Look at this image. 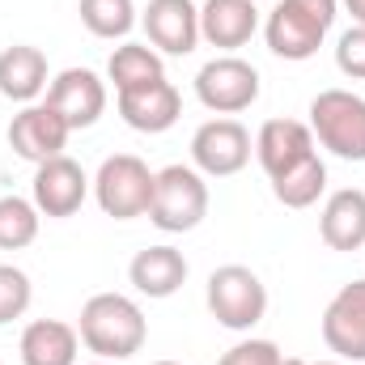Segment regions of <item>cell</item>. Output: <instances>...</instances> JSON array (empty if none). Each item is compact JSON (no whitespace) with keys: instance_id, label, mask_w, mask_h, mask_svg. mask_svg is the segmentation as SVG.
<instances>
[{"instance_id":"3957f363","label":"cell","mask_w":365,"mask_h":365,"mask_svg":"<svg viewBox=\"0 0 365 365\" xmlns=\"http://www.w3.org/2000/svg\"><path fill=\"white\" fill-rule=\"evenodd\" d=\"M310 132L327 153L365 162V98L353 90H319L310 102Z\"/></svg>"},{"instance_id":"4dcf8cb0","label":"cell","mask_w":365,"mask_h":365,"mask_svg":"<svg viewBox=\"0 0 365 365\" xmlns=\"http://www.w3.org/2000/svg\"><path fill=\"white\" fill-rule=\"evenodd\" d=\"M149 365H179V361H149Z\"/></svg>"},{"instance_id":"4316f807","label":"cell","mask_w":365,"mask_h":365,"mask_svg":"<svg viewBox=\"0 0 365 365\" xmlns=\"http://www.w3.org/2000/svg\"><path fill=\"white\" fill-rule=\"evenodd\" d=\"M284 357L272 340H238L230 353H221L217 365H276Z\"/></svg>"},{"instance_id":"ac0fdd59","label":"cell","mask_w":365,"mask_h":365,"mask_svg":"<svg viewBox=\"0 0 365 365\" xmlns=\"http://www.w3.org/2000/svg\"><path fill=\"white\" fill-rule=\"evenodd\" d=\"M319 234L331 251H361L365 247V191L340 187L327 195L319 212Z\"/></svg>"},{"instance_id":"7a4b0ae2","label":"cell","mask_w":365,"mask_h":365,"mask_svg":"<svg viewBox=\"0 0 365 365\" xmlns=\"http://www.w3.org/2000/svg\"><path fill=\"white\" fill-rule=\"evenodd\" d=\"M336 17H340V0H280L264 21L268 51L293 64L319 56Z\"/></svg>"},{"instance_id":"277c9868","label":"cell","mask_w":365,"mask_h":365,"mask_svg":"<svg viewBox=\"0 0 365 365\" xmlns=\"http://www.w3.org/2000/svg\"><path fill=\"white\" fill-rule=\"evenodd\" d=\"M153 182H158V170H149L136 153H115L93 175V200L106 217L136 221V217H149Z\"/></svg>"},{"instance_id":"52a82bcc","label":"cell","mask_w":365,"mask_h":365,"mask_svg":"<svg viewBox=\"0 0 365 365\" xmlns=\"http://www.w3.org/2000/svg\"><path fill=\"white\" fill-rule=\"evenodd\" d=\"M251 162V132L221 115V119H208L195 128L191 136V166L204 175V179H230L238 170H247Z\"/></svg>"},{"instance_id":"7402d4cb","label":"cell","mask_w":365,"mask_h":365,"mask_svg":"<svg viewBox=\"0 0 365 365\" xmlns=\"http://www.w3.org/2000/svg\"><path fill=\"white\" fill-rule=\"evenodd\" d=\"M323 191H327V166H323L319 153L302 158L297 166H289L284 175L272 179V195L284 208H310V204H319Z\"/></svg>"},{"instance_id":"9a60e30c","label":"cell","mask_w":365,"mask_h":365,"mask_svg":"<svg viewBox=\"0 0 365 365\" xmlns=\"http://www.w3.org/2000/svg\"><path fill=\"white\" fill-rule=\"evenodd\" d=\"M119 115L132 132H145V136H158V132H170L182 115V98L179 90L162 77V81H149L140 90H123L119 93Z\"/></svg>"},{"instance_id":"484cf974","label":"cell","mask_w":365,"mask_h":365,"mask_svg":"<svg viewBox=\"0 0 365 365\" xmlns=\"http://www.w3.org/2000/svg\"><path fill=\"white\" fill-rule=\"evenodd\" d=\"M336 68L353 81H365V26H349L336 43Z\"/></svg>"},{"instance_id":"8992f818","label":"cell","mask_w":365,"mask_h":365,"mask_svg":"<svg viewBox=\"0 0 365 365\" xmlns=\"http://www.w3.org/2000/svg\"><path fill=\"white\" fill-rule=\"evenodd\" d=\"M208 314L225 331H251L268 314V284L242 264H225L208 276Z\"/></svg>"},{"instance_id":"f1b7e54d","label":"cell","mask_w":365,"mask_h":365,"mask_svg":"<svg viewBox=\"0 0 365 365\" xmlns=\"http://www.w3.org/2000/svg\"><path fill=\"white\" fill-rule=\"evenodd\" d=\"M276 365H310V361H302V357H280Z\"/></svg>"},{"instance_id":"e0dca14e","label":"cell","mask_w":365,"mask_h":365,"mask_svg":"<svg viewBox=\"0 0 365 365\" xmlns=\"http://www.w3.org/2000/svg\"><path fill=\"white\" fill-rule=\"evenodd\" d=\"M128 280L136 284L140 297H158V302H162V297H175L182 289V280H187V259H182L179 247H170V242L145 247V251L132 255Z\"/></svg>"},{"instance_id":"cb8c5ba5","label":"cell","mask_w":365,"mask_h":365,"mask_svg":"<svg viewBox=\"0 0 365 365\" xmlns=\"http://www.w3.org/2000/svg\"><path fill=\"white\" fill-rule=\"evenodd\" d=\"M43 212L26 195H0V251H26L38 238Z\"/></svg>"},{"instance_id":"83f0119b","label":"cell","mask_w":365,"mask_h":365,"mask_svg":"<svg viewBox=\"0 0 365 365\" xmlns=\"http://www.w3.org/2000/svg\"><path fill=\"white\" fill-rule=\"evenodd\" d=\"M344 9H349V17H353V26H365V0H340Z\"/></svg>"},{"instance_id":"30bf717a","label":"cell","mask_w":365,"mask_h":365,"mask_svg":"<svg viewBox=\"0 0 365 365\" xmlns=\"http://www.w3.org/2000/svg\"><path fill=\"white\" fill-rule=\"evenodd\" d=\"M68 136H73V128H68L47 102L21 106V110L13 115V123H9V145H13V153L26 158V162H34V166L60 158L64 145H68Z\"/></svg>"},{"instance_id":"d6986e66","label":"cell","mask_w":365,"mask_h":365,"mask_svg":"<svg viewBox=\"0 0 365 365\" xmlns=\"http://www.w3.org/2000/svg\"><path fill=\"white\" fill-rule=\"evenodd\" d=\"M21 365H77L81 357V336L64 319H34L21 331Z\"/></svg>"},{"instance_id":"44dd1931","label":"cell","mask_w":365,"mask_h":365,"mask_svg":"<svg viewBox=\"0 0 365 365\" xmlns=\"http://www.w3.org/2000/svg\"><path fill=\"white\" fill-rule=\"evenodd\" d=\"M162 77H166L162 51H153L149 43H123V47H115L110 60H106V81L115 86V93L140 90V86L162 81Z\"/></svg>"},{"instance_id":"f546056e","label":"cell","mask_w":365,"mask_h":365,"mask_svg":"<svg viewBox=\"0 0 365 365\" xmlns=\"http://www.w3.org/2000/svg\"><path fill=\"white\" fill-rule=\"evenodd\" d=\"M310 365H344V361H310Z\"/></svg>"},{"instance_id":"9c48e42d","label":"cell","mask_w":365,"mask_h":365,"mask_svg":"<svg viewBox=\"0 0 365 365\" xmlns=\"http://www.w3.org/2000/svg\"><path fill=\"white\" fill-rule=\"evenodd\" d=\"M90 175L81 170V162H73L68 153H60V158H51V162H43V166H34V208L43 212V217H51V221H64V217H73L81 204H86V195H90Z\"/></svg>"},{"instance_id":"5b68a950","label":"cell","mask_w":365,"mask_h":365,"mask_svg":"<svg viewBox=\"0 0 365 365\" xmlns=\"http://www.w3.org/2000/svg\"><path fill=\"white\" fill-rule=\"evenodd\" d=\"M208 217V182L195 166H166L158 170L153 182V204H149V221L162 234H187Z\"/></svg>"},{"instance_id":"ffe728a7","label":"cell","mask_w":365,"mask_h":365,"mask_svg":"<svg viewBox=\"0 0 365 365\" xmlns=\"http://www.w3.org/2000/svg\"><path fill=\"white\" fill-rule=\"evenodd\" d=\"M47 56L30 43H13L9 51H0V93L9 102L30 106L38 93L47 90Z\"/></svg>"},{"instance_id":"ba28073f","label":"cell","mask_w":365,"mask_h":365,"mask_svg":"<svg viewBox=\"0 0 365 365\" xmlns=\"http://www.w3.org/2000/svg\"><path fill=\"white\" fill-rule=\"evenodd\" d=\"M195 98L217 115H238L259 98V68L242 56H217L195 73Z\"/></svg>"},{"instance_id":"8fae6325","label":"cell","mask_w":365,"mask_h":365,"mask_svg":"<svg viewBox=\"0 0 365 365\" xmlns=\"http://www.w3.org/2000/svg\"><path fill=\"white\" fill-rule=\"evenodd\" d=\"M47 106L73 128H93L106 110V81L93 68H64L51 86H47Z\"/></svg>"},{"instance_id":"1f68e13d","label":"cell","mask_w":365,"mask_h":365,"mask_svg":"<svg viewBox=\"0 0 365 365\" xmlns=\"http://www.w3.org/2000/svg\"><path fill=\"white\" fill-rule=\"evenodd\" d=\"M93 365H119V361H93Z\"/></svg>"},{"instance_id":"d4e9b609","label":"cell","mask_w":365,"mask_h":365,"mask_svg":"<svg viewBox=\"0 0 365 365\" xmlns=\"http://www.w3.org/2000/svg\"><path fill=\"white\" fill-rule=\"evenodd\" d=\"M30 302H34L30 276L21 272L17 264H0V327L13 323V319H21L30 310Z\"/></svg>"},{"instance_id":"5bb4252c","label":"cell","mask_w":365,"mask_h":365,"mask_svg":"<svg viewBox=\"0 0 365 365\" xmlns=\"http://www.w3.org/2000/svg\"><path fill=\"white\" fill-rule=\"evenodd\" d=\"M259 30V9L255 0H204L200 4V38L225 56L247 47Z\"/></svg>"},{"instance_id":"2e32d148","label":"cell","mask_w":365,"mask_h":365,"mask_svg":"<svg viewBox=\"0 0 365 365\" xmlns=\"http://www.w3.org/2000/svg\"><path fill=\"white\" fill-rule=\"evenodd\" d=\"M310 153H314V132L302 119H268L255 136V158H259L268 179L284 175L289 166H297Z\"/></svg>"},{"instance_id":"4fadbf2b","label":"cell","mask_w":365,"mask_h":365,"mask_svg":"<svg viewBox=\"0 0 365 365\" xmlns=\"http://www.w3.org/2000/svg\"><path fill=\"white\" fill-rule=\"evenodd\" d=\"M323 344L340 361H365V280H349L323 310Z\"/></svg>"},{"instance_id":"7c38bea8","label":"cell","mask_w":365,"mask_h":365,"mask_svg":"<svg viewBox=\"0 0 365 365\" xmlns=\"http://www.w3.org/2000/svg\"><path fill=\"white\" fill-rule=\"evenodd\" d=\"M149 47L162 56H191L200 47V9L195 0H149L140 13Z\"/></svg>"},{"instance_id":"603a6c76","label":"cell","mask_w":365,"mask_h":365,"mask_svg":"<svg viewBox=\"0 0 365 365\" xmlns=\"http://www.w3.org/2000/svg\"><path fill=\"white\" fill-rule=\"evenodd\" d=\"M81 26L93 38H128L136 17V0H77Z\"/></svg>"},{"instance_id":"6da1fadb","label":"cell","mask_w":365,"mask_h":365,"mask_svg":"<svg viewBox=\"0 0 365 365\" xmlns=\"http://www.w3.org/2000/svg\"><path fill=\"white\" fill-rule=\"evenodd\" d=\"M77 336L98 361H128L145 349L149 323H145V310L128 293H93L81 306Z\"/></svg>"}]
</instances>
